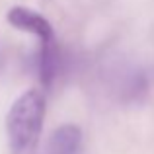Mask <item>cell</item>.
Wrapping results in <instances>:
<instances>
[{
	"instance_id": "1",
	"label": "cell",
	"mask_w": 154,
	"mask_h": 154,
	"mask_svg": "<svg viewBox=\"0 0 154 154\" xmlns=\"http://www.w3.org/2000/svg\"><path fill=\"white\" fill-rule=\"evenodd\" d=\"M45 111V94L39 90L23 92L12 103L6 117L8 144L12 154H27L35 148L43 131Z\"/></svg>"
},
{
	"instance_id": "2",
	"label": "cell",
	"mask_w": 154,
	"mask_h": 154,
	"mask_svg": "<svg viewBox=\"0 0 154 154\" xmlns=\"http://www.w3.org/2000/svg\"><path fill=\"white\" fill-rule=\"evenodd\" d=\"M8 22L16 29L33 33L41 41V45H39V78H41L43 86L49 88L57 76V68H59V45H57L53 26L41 14L26 6L10 8Z\"/></svg>"
},
{
	"instance_id": "3",
	"label": "cell",
	"mask_w": 154,
	"mask_h": 154,
	"mask_svg": "<svg viewBox=\"0 0 154 154\" xmlns=\"http://www.w3.org/2000/svg\"><path fill=\"white\" fill-rule=\"evenodd\" d=\"M82 143V133L76 125H63L55 129L47 143L45 154H76Z\"/></svg>"
},
{
	"instance_id": "4",
	"label": "cell",
	"mask_w": 154,
	"mask_h": 154,
	"mask_svg": "<svg viewBox=\"0 0 154 154\" xmlns=\"http://www.w3.org/2000/svg\"><path fill=\"white\" fill-rule=\"evenodd\" d=\"M2 63H4V53L0 51V66H2Z\"/></svg>"
}]
</instances>
